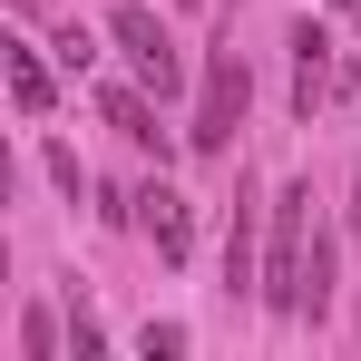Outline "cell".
<instances>
[{
  "label": "cell",
  "mask_w": 361,
  "mask_h": 361,
  "mask_svg": "<svg viewBox=\"0 0 361 361\" xmlns=\"http://www.w3.org/2000/svg\"><path fill=\"white\" fill-rule=\"evenodd\" d=\"M264 312L302 322L312 312V185L274 195V235H264Z\"/></svg>",
  "instance_id": "1"
},
{
  "label": "cell",
  "mask_w": 361,
  "mask_h": 361,
  "mask_svg": "<svg viewBox=\"0 0 361 361\" xmlns=\"http://www.w3.org/2000/svg\"><path fill=\"white\" fill-rule=\"evenodd\" d=\"M108 39L127 49V68H137L147 98H176L185 88V59H176V39H166V20H157L147 0H118V10H108Z\"/></svg>",
  "instance_id": "2"
},
{
  "label": "cell",
  "mask_w": 361,
  "mask_h": 361,
  "mask_svg": "<svg viewBox=\"0 0 361 361\" xmlns=\"http://www.w3.org/2000/svg\"><path fill=\"white\" fill-rule=\"evenodd\" d=\"M244 98H254L244 59H235V49H215V59H205V98H195V118H185V147H195V157H225L235 127H244Z\"/></svg>",
  "instance_id": "3"
},
{
  "label": "cell",
  "mask_w": 361,
  "mask_h": 361,
  "mask_svg": "<svg viewBox=\"0 0 361 361\" xmlns=\"http://www.w3.org/2000/svg\"><path fill=\"white\" fill-rule=\"evenodd\" d=\"M342 88V59H332V30L322 20H293V108H302V127H312V108Z\"/></svg>",
  "instance_id": "4"
},
{
  "label": "cell",
  "mask_w": 361,
  "mask_h": 361,
  "mask_svg": "<svg viewBox=\"0 0 361 361\" xmlns=\"http://www.w3.org/2000/svg\"><path fill=\"white\" fill-rule=\"evenodd\" d=\"M274 205H254L235 195V225H225V293H264V254H254V225H264Z\"/></svg>",
  "instance_id": "5"
},
{
  "label": "cell",
  "mask_w": 361,
  "mask_h": 361,
  "mask_svg": "<svg viewBox=\"0 0 361 361\" xmlns=\"http://www.w3.org/2000/svg\"><path fill=\"white\" fill-rule=\"evenodd\" d=\"M137 225L157 235V254H166V264H185V244H195V215H185V195H176V185H147V195H137Z\"/></svg>",
  "instance_id": "6"
},
{
  "label": "cell",
  "mask_w": 361,
  "mask_h": 361,
  "mask_svg": "<svg viewBox=\"0 0 361 361\" xmlns=\"http://www.w3.org/2000/svg\"><path fill=\"white\" fill-rule=\"evenodd\" d=\"M0 68H10V108H20V118H49V98H59V88H49L39 49H30V39H0Z\"/></svg>",
  "instance_id": "7"
},
{
  "label": "cell",
  "mask_w": 361,
  "mask_h": 361,
  "mask_svg": "<svg viewBox=\"0 0 361 361\" xmlns=\"http://www.w3.org/2000/svg\"><path fill=\"white\" fill-rule=\"evenodd\" d=\"M108 127H118L127 147H157V157H166V127H157V108H147L137 88H108Z\"/></svg>",
  "instance_id": "8"
},
{
  "label": "cell",
  "mask_w": 361,
  "mask_h": 361,
  "mask_svg": "<svg viewBox=\"0 0 361 361\" xmlns=\"http://www.w3.org/2000/svg\"><path fill=\"white\" fill-rule=\"evenodd\" d=\"M68 342H78V361L108 352V332H98V312H88V302H68Z\"/></svg>",
  "instance_id": "9"
},
{
  "label": "cell",
  "mask_w": 361,
  "mask_h": 361,
  "mask_svg": "<svg viewBox=\"0 0 361 361\" xmlns=\"http://www.w3.org/2000/svg\"><path fill=\"white\" fill-rule=\"evenodd\" d=\"M59 352V332H49V312H30V322H20V361H49Z\"/></svg>",
  "instance_id": "10"
},
{
  "label": "cell",
  "mask_w": 361,
  "mask_h": 361,
  "mask_svg": "<svg viewBox=\"0 0 361 361\" xmlns=\"http://www.w3.org/2000/svg\"><path fill=\"white\" fill-rule=\"evenodd\" d=\"M185 352V322H147V361H176Z\"/></svg>",
  "instance_id": "11"
},
{
  "label": "cell",
  "mask_w": 361,
  "mask_h": 361,
  "mask_svg": "<svg viewBox=\"0 0 361 361\" xmlns=\"http://www.w3.org/2000/svg\"><path fill=\"white\" fill-rule=\"evenodd\" d=\"M342 225H361V157H352V205H342Z\"/></svg>",
  "instance_id": "12"
}]
</instances>
